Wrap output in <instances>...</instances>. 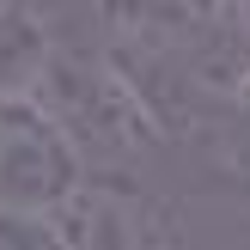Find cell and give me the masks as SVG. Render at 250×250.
<instances>
[{
  "label": "cell",
  "instance_id": "cell-1",
  "mask_svg": "<svg viewBox=\"0 0 250 250\" xmlns=\"http://www.w3.org/2000/svg\"><path fill=\"white\" fill-rule=\"evenodd\" d=\"M85 189V159L37 92L0 98V214L49 220Z\"/></svg>",
  "mask_w": 250,
  "mask_h": 250
},
{
  "label": "cell",
  "instance_id": "cell-2",
  "mask_svg": "<svg viewBox=\"0 0 250 250\" xmlns=\"http://www.w3.org/2000/svg\"><path fill=\"white\" fill-rule=\"evenodd\" d=\"M67 250H177L165 208L116 183H85L61 214H49Z\"/></svg>",
  "mask_w": 250,
  "mask_h": 250
},
{
  "label": "cell",
  "instance_id": "cell-3",
  "mask_svg": "<svg viewBox=\"0 0 250 250\" xmlns=\"http://www.w3.org/2000/svg\"><path fill=\"white\" fill-rule=\"evenodd\" d=\"M232 98H238V110H250V67L238 73V85H232Z\"/></svg>",
  "mask_w": 250,
  "mask_h": 250
},
{
  "label": "cell",
  "instance_id": "cell-4",
  "mask_svg": "<svg viewBox=\"0 0 250 250\" xmlns=\"http://www.w3.org/2000/svg\"><path fill=\"white\" fill-rule=\"evenodd\" d=\"M238 19H244V31H250V6H244V12H238Z\"/></svg>",
  "mask_w": 250,
  "mask_h": 250
}]
</instances>
